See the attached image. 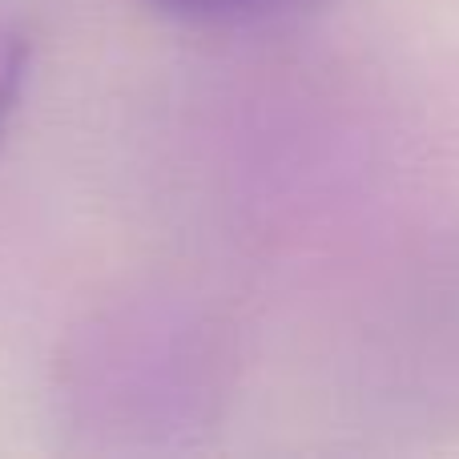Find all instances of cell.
I'll list each match as a JSON object with an SVG mask.
<instances>
[{
  "label": "cell",
  "instance_id": "cell-1",
  "mask_svg": "<svg viewBox=\"0 0 459 459\" xmlns=\"http://www.w3.org/2000/svg\"><path fill=\"white\" fill-rule=\"evenodd\" d=\"M145 4L182 24H250L299 8L307 0H145Z\"/></svg>",
  "mask_w": 459,
  "mask_h": 459
},
{
  "label": "cell",
  "instance_id": "cell-2",
  "mask_svg": "<svg viewBox=\"0 0 459 459\" xmlns=\"http://www.w3.org/2000/svg\"><path fill=\"white\" fill-rule=\"evenodd\" d=\"M29 69H32L29 32H24L21 24L0 21V142H4L16 109H21L24 85H29Z\"/></svg>",
  "mask_w": 459,
  "mask_h": 459
}]
</instances>
